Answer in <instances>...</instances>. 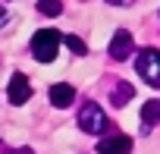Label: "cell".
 Here are the masks:
<instances>
[{"label":"cell","instance_id":"obj_11","mask_svg":"<svg viewBox=\"0 0 160 154\" xmlns=\"http://www.w3.org/2000/svg\"><path fill=\"white\" fill-rule=\"evenodd\" d=\"M38 13H44V16H60V13H63V3H60V0H38Z\"/></svg>","mask_w":160,"mask_h":154},{"label":"cell","instance_id":"obj_14","mask_svg":"<svg viewBox=\"0 0 160 154\" xmlns=\"http://www.w3.org/2000/svg\"><path fill=\"white\" fill-rule=\"evenodd\" d=\"M107 3H113V7H119V3H126V0H107Z\"/></svg>","mask_w":160,"mask_h":154},{"label":"cell","instance_id":"obj_3","mask_svg":"<svg viewBox=\"0 0 160 154\" xmlns=\"http://www.w3.org/2000/svg\"><path fill=\"white\" fill-rule=\"evenodd\" d=\"M78 126H82L85 132H91V135H101V132L110 126V120H107V113H104L94 101H88L82 110H78Z\"/></svg>","mask_w":160,"mask_h":154},{"label":"cell","instance_id":"obj_10","mask_svg":"<svg viewBox=\"0 0 160 154\" xmlns=\"http://www.w3.org/2000/svg\"><path fill=\"white\" fill-rule=\"evenodd\" d=\"M63 44H66V47H69L75 57H85V54H88V44L78 38V35H63Z\"/></svg>","mask_w":160,"mask_h":154},{"label":"cell","instance_id":"obj_4","mask_svg":"<svg viewBox=\"0 0 160 154\" xmlns=\"http://www.w3.org/2000/svg\"><path fill=\"white\" fill-rule=\"evenodd\" d=\"M7 95H10V104H16V107H22L32 98V85H28V79H25L22 72H13V79L7 85Z\"/></svg>","mask_w":160,"mask_h":154},{"label":"cell","instance_id":"obj_13","mask_svg":"<svg viewBox=\"0 0 160 154\" xmlns=\"http://www.w3.org/2000/svg\"><path fill=\"white\" fill-rule=\"evenodd\" d=\"M3 19H7V10H3V7H0V25H3Z\"/></svg>","mask_w":160,"mask_h":154},{"label":"cell","instance_id":"obj_6","mask_svg":"<svg viewBox=\"0 0 160 154\" xmlns=\"http://www.w3.org/2000/svg\"><path fill=\"white\" fill-rule=\"evenodd\" d=\"M129 151H132L129 135H107L98 141V154H129Z\"/></svg>","mask_w":160,"mask_h":154},{"label":"cell","instance_id":"obj_9","mask_svg":"<svg viewBox=\"0 0 160 154\" xmlns=\"http://www.w3.org/2000/svg\"><path fill=\"white\" fill-rule=\"evenodd\" d=\"M132 95H135V88H132L129 82H116V88H113L110 101H113V107H122V104H129V101H132Z\"/></svg>","mask_w":160,"mask_h":154},{"label":"cell","instance_id":"obj_2","mask_svg":"<svg viewBox=\"0 0 160 154\" xmlns=\"http://www.w3.org/2000/svg\"><path fill=\"white\" fill-rule=\"evenodd\" d=\"M135 69H138V75H141L148 85L160 88V50L144 47V50L138 54V60H135Z\"/></svg>","mask_w":160,"mask_h":154},{"label":"cell","instance_id":"obj_5","mask_svg":"<svg viewBox=\"0 0 160 154\" xmlns=\"http://www.w3.org/2000/svg\"><path fill=\"white\" fill-rule=\"evenodd\" d=\"M110 57L113 60H126L132 50H135V38H132V32H126V28H119L116 35H113V41H110Z\"/></svg>","mask_w":160,"mask_h":154},{"label":"cell","instance_id":"obj_8","mask_svg":"<svg viewBox=\"0 0 160 154\" xmlns=\"http://www.w3.org/2000/svg\"><path fill=\"white\" fill-rule=\"evenodd\" d=\"M141 123H144V132L160 123V101H148V104L141 107Z\"/></svg>","mask_w":160,"mask_h":154},{"label":"cell","instance_id":"obj_7","mask_svg":"<svg viewBox=\"0 0 160 154\" xmlns=\"http://www.w3.org/2000/svg\"><path fill=\"white\" fill-rule=\"evenodd\" d=\"M72 101H75V88H72V85H66V82L50 85V104H53V107L63 110V107H69Z\"/></svg>","mask_w":160,"mask_h":154},{"label":"cell","instance_id":"obj_1","mask_svg":"<svg viewBox=\"0 0 160 154\" xmlns=\"http://www.w3.org/2000/svg\"><path fill=\"white\" fill-rule=\"evenodd\" d=\"M60 41H63L60 32H53V28H38V32L32 35V57H35L38 63H50V60H57Z\"/></svg>","mask_w":160,"mask_h":154},{"label":"cell","instance_id":"obj_12","mask_svg":"<svg viewBox=\"0 0 160 154\" xmlns=\"http://www.w3.org/2000/svg\"><path fill=\"white\" fill-rule=\"evenodd\" d=\"M7 154H32L28 148H19V151H7Z\"/></svg>","mask_w":160,"mask_h":154}]
</instances>
